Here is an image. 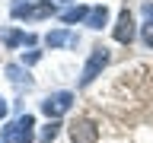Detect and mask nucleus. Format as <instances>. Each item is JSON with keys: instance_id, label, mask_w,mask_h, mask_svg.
Returning <instances> with one entry per match:
<instances>
[{"instance_id": "20e7f679", "label": "nucleus", "mask_w": 153, "mask_h": 143, "mask_svg": "<svg viewBox=\"0 0 153 143\" xmlns=\"http://www.w3.org/2000/svg\"><path fill=\"white\" fill-rule=\"evenodd\" d=\"M70 105H74V92H51L42 102V111L48 114V118H61V114L70 111Z\"/></svg>"}, {"instance_id": "9d476101", "label": "nucleus", "mask_w": 153, "mask_h": 143, "mask_svg": "<svg viewBox=\"0 0 153 143\" xmlns=\"http://www.w3.org/2000/svg\"><path fill=\"white\" fill-rule=\"evenodd\" d=\"M3 45H10V48H16V45H35V35H22V32H7L3 35Z\"/></svg>"}, {"instance_id": "39448f33", "label": "nucleus", "mask_w": 153, "mask_h": 143, "mask_svg": "<svg viewBox=\"0 0 153 143\" xmlns=\"http://www.w3.org/2000/svg\"><path fill=\"white\" fill-rule=\"evenodd\" d=\"M115 41H121V45H131V41H134V16H131L128 7L118 13V22H115Z\"/></svg>"}, {"instance_id": "dca6fc26", "label": "nucleus", "mask_w": 153, "mask_h": 143, "mask_svg": "<svg viewBox=\"0 0 153 143\" xmlns=\"http://www.w3.org/2000/svg\"><path fill=\"white\" fill-rule=\"evenodd\" d=\"M3 114H7V99L0 95V118H3Z\"/></svg>"}, {"instance_id": "0eeeda50", "label": "nucleus", "mask_w": 153, "mask_h": 143, "mask_svg": "<svg viewBox=\"0 0 153 143\" xmlns=\"http://www.w3.org/2000/svg\"><path fill=\"white\" fill-rule=\"evenodd\" d=\"M45 45H48V48L76 45V35H74V32H67V29H57V32H48V35H45Z\"/></svg>"}, {"instance_id": "4468645a", "label": "nucleus", "mask_w": 153, "mask_h": 143, "mask_svg": "<svg viewBox=\"0 0 153 143\" xmlns=\"http://www.w3.org/2000/svg\"><path fill=\"white\" fill-rule=\"evenodd\" d=\"M143 41H147V48H153V26L150 22L143 26Z\"/></svg>"}, {"instance_id": "1a4fd4ad", "label": "nucleus", "mask_w": 153, "mask_h": 143, "mask_svg": "<svg viewBox=\"0 0 153 143\" xmlns=\"http://www.w3.org/2000/svg\"><path fill=\"white\" fill-rule=\"evenodd\" d=\"M105 22H108V10L105 7H93L89 10V16H86V26L89 29H102Z\"/></svg>"}, {"instance_id": "2eb2a0df", "label": "nucleus", "mask_w": 153, "mask_h": 143, "mask_svg": "<svg viewBox=\"0 0 153 143\" xmlns=\"http://www.w3.org/2000/svg\"><path fill=\"white\" fill-rule=\"evenodd\" d=\"M143 16H147V22L153 26V3H143Z\"/></svg>"}, {"instance_id": "9b49d317", "label": "nucleus", "mask_w": 153, "mask_h": 143, "mask_svg": "<svg viewBox=\"0 0 153 143\" xmlns=\"http://www.w3.org/2000/svg\"><path fill=\"white\" fill-rule=\"evenodd\" d=\"M57 133H61V121H57V118H51V121L42 127V143H51Z\"/></svg>"}, {"instance_id": "f8f14e48", "label": "nucleus", "mask_w": 153, "mask_h": 143, "mask_svg": "<svg viewBox=\"0 0 153 143\" xmlns=\"http://www.w3.org/2000/svg\"><path fill=\"white\" fill-rule=\"evenodd\" d=\"M7 76L13 80V83H26V86H29V73L22 70V67H16V64H10V67H7Z\"/></svg>"}, {"instance_id": "423d86ee", "label": "nucleus", "mask_w": 153, "mask_h": 143, "mask_svg": "<svg viewBox=\"0 0 153 143\" xmlns=\"http://www.w3.org/2000/svg\"><path fill=\"white\" fill-rule=\"evenodd\" d=\"M70 140L74 143H96L99 140V127L93 121H76V124H70Z\"/></svg>"}, {"instance_id": "f3484780", "label": "nucleus", "mask_w": 153, "mask_h": 143, "mask_svg": "<svg viewBox=\"0 0 153 143\" xmlns=\"http://www.w3.org/2000/svg\"><path fill=\"white\" fill-rule=\"evenodd\" d=\"M51 3H70V0H51Z\"/></svg>"}, {"instance_id": "ddd939ff", "label": "nucleus", "mask_w": 153, "mask_h": 143, "mask_svg": "<svg viewBox=\"0 0 153 143\" xmlns=\"http://www.w3.org/2000/svg\"><path fill=\"white\" fill-rule=\"evenodd\" d=\"M38 60H42V51H29V54H22V64H38Z\"/></svg>"}, {"instance_id": "f257e3e1", "label": "nucleus", "mask_w": 153, "mask_h": 143, "mask_svg": "<svg viewBox=\"0 0 153 143\" xmlns=\"http://www.w3.org/2000/svg\"><path fill=\"white\" fill-rule=\"evenodd\" d=\"M35 118L32 114H22V118H16V121H10L3 130H0V140L3 143H32L35 140Z\"/></svg>"}, {"instance_id": "7ed1b4c3", "label": "nucleus", "mask_w": 153, "mask_h": 143, "mask_svg": "<svg viewBox=\"0 0 153 143\" xmlns=\"http://www.w3.org/2000/svg\"><path fill=\"white\" fill-rule=\"evenodd\" d=\"M108 48H96L93 54H89V60H86V67H83V76H80V86H89L96 80V76L105 70V64H108Z\"/></svg>"}, {"instance_id": "6e6552de", "label": "nucleus", "mask_w": 153, "mask_h": 143, "mask_svg": "<svg viewBox=\"0 0 153 143\" xmlns=\"http://www.w3.org/2000/svg\"><path fill=\"white\" fill-rule=\"evenodd\" d=\"M86 16H89L86 7H67V10H61V22H67V26H74V22H80V19H86Z\"/></svg>"}, {"instance_id": "f03ea898", "label": "nucleus", "mask_w": 153, "mask_h": 143, "mask_svg": "<svg viewBox=\"0 0 153 143\" xmlns=\"http://www.w3.org/2000/svg\"><path fill=\"white\" fill-rule=\"evenodd\" d=\"M57 13V3L42 0V3H13V16L16 19H48Z\"/></svg>"}]
</instances>
